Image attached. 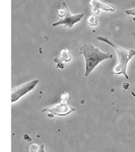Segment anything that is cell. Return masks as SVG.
I'll return each mask as SVG.
<instances>
[{"label": "cell", "instance_id": "cell-11", "mask_svg": "<svg viewBox=\"0 0 135 152\" xmlns=\"http://www.w3.org/2000/svg\"><path fill=\"white\" fill-rule=\"evenodd\" d=\"M38 152H45V146H44V144H41L40 150H39Z\"/></svg>", "mask_w": 135, "mask_h": 152}, {"label": "cell", "instance_id": "cell-14", "mask_svg": "<svg viewBox=\"0 0 135 152\" xmlns=\"http://www.w3.org/2000/svg\"><path fill=\"white\" fill-rule=\"evenodd\" d=\"M132 95H133V96L135 97V94H134V92H132Z\"/></svg>", "mask_w": 135, "mask_h": 152}, {"label": "cell", "instance_id": "cell-6", "mask_svg": "<svg viewBox=\"0 0 135 152\" xmlns=\"http://www.w3.org/2000/svg\"><path fill=\"white\" fill-rule=\"evenodd\" d=\"M90 5L94 6L95 10H97V9H98V11H99V10L114 11L115 10V7L114 6L104 4V3H102V2H100L99 0H92V1H90Z\"/></svg>", "mask_w": 135, "mask_h": 152}, {"label": "cell", "instance_id": "cell-8", "mask_svg": "<svg viewBox=\"0 0 135 152\" xmlns=\"http://www.w3.org/2000/svg\"><path fill=\"white\" fill-rule=\"evenodd\" d=\"M87 23L90 26H95L98 24V19L95 18V15H90V18H87Z\"/></svg>", "mask_w": 135, "mask_h": 152}, {"label": "cell", "instance_id": "cell-3", "mask_svg": "<svg viewBox=\"0 0 135 152\" xmlns=\"http://www.w3.org/2000/svg\"><path fill=\"white\" fill-rule=\"evenodd\" d=\"M69 94L68 92H64L61 95L60 99V104L50 105L48 107L42 110V112L44 113H49V114H52L54 116H67V115L71 114L72 112H75V109L72 107H70L68 104V99H69Z\"/></svg>", "mask_w": 135, "mask_h": 152}, {"label": "cell", "instance_id": "cell-4", "mask_svg": "<svg viewBox=\"0 0 135 152\" xmlns=\"http://www.w3.org/2000/svg\"><path fill=\"white\" fill-rule=\"evenodd\" d=\"M58 15L60 16V19L56 21V23H54L53 26L63 24V26H66L69 28H71L75 23H78L80 19H82V18L84 16V13L71 14L67 4H66L65 2H63V9H60V10L58 11Z\"/></svg>", "mask_w": 135, "mask_h": 152}, {"label": "cell", "instance_id": "cell-7", "mask_svg": "<svg viewBox=\"0 0 135 152\" xmlns=\"http://www.w3.org/2000/svg\"><path fill=\"white\" fill-rule=\"evenodd\" d=\"M71 59V53L70 51L68 50V49H64V50H62V52H61V55H60V58H55L54 59V61H55L57 64L61 62H70Z\"/></svg>", "mask_w": 135, "mask_h": 152}, {"label": "cell", "instance_id": "cell-9", "mask_svg": "<svg viewBox=\"0 0 135 152\" xmlns=\"http://www.w3.org/2000/svg\"><path fill=\"white\" fill-rule=\"evenodd\" d=\"M40 147L41 145H39V144H31L29 147V152H38L40 150Z\"/></svg>", "mask_w": 135, "mask_h": 152}, {"label": "cell", "instance_id": "cell-10", "mask_svg": "<svg viewBox=\"0 0 135 152\" xmlns=\"http://www.w3.org/2000/svg\"><path fill=\"white\" fill-rule=\"evenodd\" d=\"M126 14H129V15H134L135 16V8H132V9H127L126 11Z\"/></svg>", "mask_w": 135, "mask_h": 152}, {"label": "cell", "instance_id": "cell-5", "mask_svg": "<svg viewBox=\"0 0 135 152\" xmlns=\"http://www.w3.org/2000/svg\"><path fill=\"white\" fill-rule=\"evenodd\" d=\"M40 80L39 79H34L32 81H29L26 83L19 85V86L13 87L11 90V102H15L16 100H18L23 95L26 94L28 92H29L31 90H33L36 87V85L38 84Z\"/></svg>", "mask_w": 135, "mask_h": 152}, {"label": "cell", "instance_id": "cell-2", "mask_svg": "<svg viewBox=\"0 0 135 152\" xmlns=\"http://www.w3.org/2000/svg\"><path fill=\"white\" fill-rule=\"evenodd\" d=\"M97 39L99 41L105 42V43L109 44L111 47H113L115 51H116L117 55H118V63L117 65L114 67V70H113V74H117V75H124L126 79H128V74H127V64H128L129 60H131L132 57L135 55V50L131 49V50H126V49H123L119 46L115 45L114 43H112L109 39L104 38V37L98 36Z\"/></svg>", "mask_w": 135, "mask_h": 152}, {"label": "cell", "instance_id": "cell-12", "mask_svg": "<svg viewBox=\"0 0 135 152\" xmlns=\"http://www.w3.org/2000/svg\"><path fill=\"white\" fill-rule=\"evenodd\" d=\"M24 138H26V140L31 141V138H29V137H28V135H24Z\"/></svg>", "mask_w": 135, "mask_h": 152}, {"label": "cell", "instance_id": "cell-1", "mask_svg": "<svg viewBox=\"0 0 135 152\" xmlns=\"http://www.w3.org/2000/svg\"><path fill=\"white\" fill-rule=\"evenodd\" d=\"M80 54L83 55V57L85 59V73L84 75L87 76L90 75V73L99 65L102 61L106 60V59H111L113 55L111 54H106L103 53L95 47L92 44H84L80 47Z\"/></svg>", "mask_w": 135, "mask_h": 152}, {"label": "cell", "instance_id": "cell-13", "mask_svg": "<svg viewBox=\"0 0 135 152\" xmlns=\"http://www.w3.org/2000/svg\"><path fill=\"white\" fill-rule=\"evenodd\" d=\"M124 88H125V89H127V88H128V86H129V85L128 84H127V83H125V84H124Z\"/></svg>", "mask_w": 135, "mask_h": 152}]
</instances>
